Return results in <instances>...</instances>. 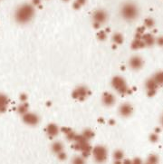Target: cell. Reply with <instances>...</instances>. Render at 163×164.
<instances>
[{
    "instance_id": "obj_1",
    "label": "cell",
    "mask_w": 163,
    "mask_h": 164,
    "mask_svg": "<svg viewBox=\"0 0 163 164\" xmlns=\"http://www.w3.org/2000/svg\"><path fill=\"white\" fill-rule=\"evenodd\" d=\"M35 14H36L35 7L31 4L25 3L19 6L16 9L14 18L16 23L20 25H25L34 18Z\"/></svg>"
},
{
    "instance_id": "obj_15",
    "label": "cell",
    "mask_w": 163,
    "mask_h": 164,
    "mask_svg": "<svg viewBox=\"0 0 163 164\" xmlns=\"http://www.w3.org/2000/svg\"><path fill=\"white\" fill-rule=\"evenodd\" d=\"M63 133L66 136L67 140L71 141V142H74L78 136V134L76 133H74V130L70 128H63Z\"/></svg>"
},
{
    "instance_id": "obj_26",
    "label": "cell",
    "mask_w": 163,
    "mask_h": 164,
    "mask_svg": "<svg viewBox=\"0 0 163 164\" xmlns=\"http://www.w3.org/2000/svg\"><path fill=\"white\" fill-rule=\"evenodd\" d=\"M150 141L151 142H158V141H159V135H158V133H151L150 136Z\"/></svg>"
},
{
    "instance_id": "obj_33",
    "label": "cell",
    "mask_w": 163,
    "mask_h": 164,
    "mask_svg": "<svg viewBox=\"0 0 163 164\" xmlns=\"http://www.w3.org/2000/svg\"><path fill=\"white\" fill-rule=\"evenodd\" d=\"M160 123H161V125H162V127H163V114H162V116H161V118H160Z\"/></svg>"
},
{
    "instance_id": "obj_8",
    "label": "cell",
    "mask_w": 163,
    "mask_h": 164,
    "mask_svg": "<svg viewBox=\"0 0 163 164\" xmlns=\"http://www.w3.org/2000/svg\"><path fill=\"white\" fill-rule=\"evenodd\" d=\"M143 64H144V61L139 55H134L132 57H130V59L129 61V66L132 70H135V71L141 69Z\"/></svg>"
},
{
    "instance_id": "obj_31",
    "label": "cell",
    "mask_w": 163,
    "mask_h": 164,
    "mask_svg": "<svg viewBox=\"0 0 163 164\" xmlns=\"http://www.w3.org/2000/svg\"><path fill=\"white\" fill-rule=\"evenodd\" d=\"M26 100H27V96L25 93H22L20 95V101H21V103H26Z\"/></svg>"
},
{
    "instance_id": "obj_10",
    "label": "cell",
    "mask_w": 163,
    "mask_h": 164,
    "mask_svg": "<svg viewBox=\"0 0 163 164\" xmlns=\"http://www.w3.org/2000/svg\"><path fill=\"white\" fill-rule=\"evenodd\" d=\"M132 113H133V107L129 103L122 104L119 107V113L122 117H129L132 114Z\"/></svg>"
},
{
    "instance_id": "obj_13",
    "label": "cell",
    "mask_w": 163,
    "mask_h": 164,
    "mask_svg": "<svg viewBox=\"0 0 163 164\" xmlns=\"http://www.w3.org/2000/svg\"><path fill=\"white\" fill-rule=\"evenodd\" d=\"M9 98L7 95L0 92V113H5L9 105Z\"/></svg>"
},
{
    "instance_id": "obj_5",
    "label": "cell",
    "mask_w": 163,
    "mask_h": 164,
    "mask_svg": "<svg viewBox=\"0 0 163 164\" xmlns=\"http://www.w3.org/2000/svg\"><path fill=\"white\" fill-rule=\"evenodd\" d=\"M89 95H90V90L84 85L77 86L76 88L74 89V91L72 92V96L74 99L80 101V102H83L85 99H87V97Z\"/></svg>"
},
{
    "instance_id": "obj_16",
    "label": "cell",
    "mask_w": 163,
    "mask_h": 164,
    "mask_svg": "<svg viewBox=\"0 0 163 164\" xmlns=\"http://www.w3.org/2000/svg\"><path fill=\"white\" fill-rule=\"evenodd\" d=\"M142 40H143L146 46H151L156 43L155 37L150 34H144L142 36Z\"/></svg>"
},
{
    "instance_id": "obj_14",
    "label": "cell",
    "mask_w": 163,
    "mask_h": 164,
    "mask_svg": "<svg viewBox=\"0 0 163 164\" xmlns=\"http://www.w3.org/2000/svg\"><path fill=\"white\" fill-rule=\"evenodd\" d=\"M52 151L54 153H55L57 156H59L60 154L63 153L64 152V148H63V144L59 142V141H56L54 142L53 144H52V147H51Z\"/></svg>"
},
{
    "instance_id": "obj_22",
    "label": "cell",
    "mask_w": 163,
    "mask_h": 164,
    "mask_svg": "<svg viewBox=\"0 0 163 164\" xmlns=\"http://www.w3.org/2000/svg\"><path fill=\"white\" fill-rule=\"evenodd\" d=\"M112 41L116 45H121L123 42V37H122V36L121 34H119V33H116V34H114L113 37H112Z\"/></svg>"
},
{
    "instance_id": "obj_30",
    "label": "cell",
    "mask_w": 163,
    "mask_h": 164,
    "mask_svg": "<svg viewBox=\"0 0 163 164\" xmlns=\"http://www.w3.org/2000/svg\"><path fill=\"white\" fill-rule=\"evenodd\" d=\"M156 43L159 45V46H163V37H159L156 39Z\"/></svg>"
},
{
    "instance_id": "obj_2",
    "label": "cell",
    "mask_w": 163,
    "mask_h": 164,
    "mask_svg": "<svg viewBox=\"0 0 163 164\" xmlns=\"http://www.w3.org/2000/svg\"><path fill=\"white\" fill-rule=\"evenodd\" d=\"M120 14L125 21L132 22L139 16V8L134 3L127 2L121 7Z\"/></svg>"
},
{
    "instance_id": "obj_28",
    "label": "cell",
    "mask_w": 163,
    "mask_h": 164,
    "mask_svg": "<svg viewBox=\"0 0 163 164\" xmlns=\"http://www.w3.org/2000/svg\"><path fill=\"white\" fill-rule=\"evenodd\" d=\"M98 38H99L100 40H104L106 38V33L103 31H101L99 34H98Z\"/></svg>"
},
{
    "instance_id": "obj_21",
    "label": "cell",
    "mask_w": 163,
    "mask_h": 164,
    "mask_svg": "<svg viewBox=\"0 0 163 164\" xmlns=\"http://www.w3.org/2000/svg\"><path fill=\"white\" fill-rule=\"evenodd\" d=\"M123 157H124V154L122 152V151H115L114 153H113V160L114 161H123Z\"/></svg>"
},
{
    "instance_id": "obj_18",
    "label": "cell",
    "mask_w": 163,
    "mask_h": 164,
    "mask_svg": "<svg viewBox=\"0 0 163 164\" xmlns=\"http://www.w3.org/2000/svg\"><path fill=\"white\" fill-rule=\"evenodd\" d=\"M28 108H29V106H28L27 103H20V104L17 107V113L22 116L29 112Z\"/></svg>"
},
{
    "instance_id": "obj_24",
    "label": "cell",
    "mask_w": 163,
    "mask_h": 164,
    "mask_svg": "<svg viewBox=\"0 0 163 164\" xmlns=\"http://www.w3.org/2000/svg\"><path fill=\"white\" fill-rule=\"evenodd\" d=\"M158 161H159L158 157L155 154H151V155L149 156V158H148V160H147L146 162L150 163V164H158Z\"/></svg>"
},
{
    "instance_id": "obj_9",
    "label": "cell",
    "mask_w": 163,
    "mask_h": 164,
    "mask_svg": "<svg viewBox=\"0 0 163 164\" xmlns=\"http://www.w3.org/2000/svg\"><path fill=\"white\" fill-rule=\"evenodd\" d=\"M159 86L158 85V83L153 80V78H150L146 81L145 83V89H146V92H147V94L149 96H153L156 94L157 92V90Z\"/></svg>"
},
{
    "instance_id": "obj_6",
    "label": "cell",
    "mask_w": 163,
    "mask_h": 164,
    "mask_svg": "<svg viewBox=\"0 0 163 164\" xmlns=\"http://www.w3.org/2000/svg\"><path fill=\"white\" fill-rule=\"evenodd\" d=\"M21 117H22L23 122L29 126H36L40 122V117L38 116V114L33 112H28L25 114L22 115Z\"/></svg>"
},
{
    "instance_id": "obj_20",
    "label": "cell",
    "mask_w": 163,
    "mask_h": 164,
    "mask_svg": "<svg viewBox=\"0 0 163 164\" xmlns=\"http://www.w3.org/2000/svg\"><path fill=\"white\" fill-rule=\"evenodd\" d=\"M81 135L83 136V139H85L87 142H89L92 137H93V135H94V133H93V132L92 130H89V129H86V130H84L83 132L81 133Z\"/></svg>"
},
{
    "instance_id": "obj_25",
    "label": "cell",
    "mask_w": 163,
    "mask_h": 164,
    "mask_svg": "<svg viewBox=\"0 0 163 164\" xmlns=\"http://www.w3.org/2000/svg\"><path fill=\"white\" fill-rule=\"evenodd\" d=\"M144 25H145V26H147L149 28H151L154 25V20L152 18H150V17L146 18L145 21H144Z\"/></svg>"
},
{
    "instance_id": "obj_11",
    "label": "cell",
    "mask_w": 163,
    "mask_h": 164,
    "mask_svg": "<svg viewBox=\"0 0 163 164\" xmlns=\"http://www.w3.org/2000/svg\"><path fill=\"white\" fill-rule=\"evenodd\" d=\"M116 102V98L115 96L111 93V92H104L102 96V103L107 106V107H111Z\"/></svg>"
},
{
    "instance_id": "obj_27",
    "label": "cell",
    "mask_w": 163,
    "mask_h": 164,
    "mask_svg": "<svg viewBox=\"0 0 163 164\" xmlns=\"http://www.w3.org/2000/svg\"><path fill=\"white\" fill-rule=\"evenodd\" d=\"M85 3V0H77V1L74 3V7L75 8H79L82 5H83Z\"/></svg>"
},
{
    "instance_id": "obj_34",
    "label": "cell",
    "mask_w": 163,
    "mask_h": 164,
    "mask_svg": "<svg viewBox=\"0 0 163 164\" xmlns=\"http://www.w3.org/2000/svg\"><path fill=\"white\" fill-rule=\"evenodd\" d=\"M144 164H150V163H148V162H146V163H144Z\"/></svg>"
},
{
    "instance_id": "obj_35",
    "label": "cell",
    "mask_w": 163,
    "mask_h": 164,
    "mask_svg": "<svg viewBox=\"0 0 163 164\" xmlns=\"http://www.w3.org/2000/svg\"><path fill=\"white\" fill-rule=\"evenodd\" d=\"M63 1H68V0H63Z\"/></svg>"
},
{
    "instance_id": "obj_23",
    "label": "cell",
    "mask_w": 163,
    "mask_h": 164,
    "mask_svg": "<svg viewBox=\"0 0 163 164\" xmlns=\"http://www.w3.org/2000/svg\"><path fill=\"white\" fill-rule=\"evenodd\" d=\"M72 164H86L85 158L83 156H75L72 160Z\"/></svg>"
},
{
    "instance_id": "obj_12",
    "label": "cell",
    "mask_w": 163,
    "mask_h": 164,
    "mask_svg": "<svg viewBox=\"0 0 163 164\" xmlns=\"http://www.w3.org/2000/svg\"><path fill=\"white\" fill-rule=\"evenodd\" d=\"M60 132L59 127L55 123H49L45 127V133L48 135L49 138H54L58 135Z\"/></svg>"
},
{
    "instance_id": "obj_29",
    "label": "cell",
    "mask_w": 163,
    "mask_h": 164,
    "mask_svg": "<svg viewBox=\"0 0 163 164\" xmlns=\"http://www.w3.org/2000/svg\"><path fill=\"white\" fill-rule=\"evenodd\" d=\"M130 164H144L142 162V160L139 158H135L133 160H132V162H130Z\"/></svg>"
},
{
    "instance_id": "obj_32",
    "label": "cell",
    "mask_w": 163,
    "mask_h": 164,
    "mask_svg": "<svg viewBox=\"0 0 163 164\" xmlns=\"http://www.w3.org/2000/svg\"><path fill=\"white\" fill-rule=\"evenodd\" d=\"M41 3V0H33V4L34 6H38Z\"/></svg>"
},
{
    "instance_id": "obj_4",
    "label": "cell",
    "mask_w": 163,
    "mask_h": 164,
    "mask_svg": "<svg viewBox=\"0 0 163 164\" xmlns=\"http://www.w3.org/2000/svg\"><path fill=\"white\" fill-rule=\"evenodd\" d=\"M92 155L97 163H103L108 158V150L103 145H97L92 148Z\"/></svg>"
},
{
    "instance_id": "obj_3",
    "label": "cell",
    "mask_w": 163,
    "mask_h": 164,
    "mask_svg": "<svg viewBox=\"0 0 163 164\" xmlns=\"http://www.w3.org/2000/svg\"><path fill=\"white\" fill-rule=\"evenodd\" d=\"M112 88L121 95H125L127 93H129L130 91V87L128 86L126 81L124 80L123 77L120 76V75H116L112 79Z\"/></svg>"
},
{
    "instance_id": "obj_17",
    "label": "cell",
    "mask_w": 163,
    "mask_h": 164,
    "mask_svg": "<svg viewBox=\"0 0 163 164\" xmlns=\"http://www.w3.org/2000/svg\"><path fill=\"white\" fill-rule=\"evenodd\" d=\"M144 46H146L145 45V44H144V42H143V40H142V38H140V37H136V39L132 42V47L133 48V49H141V48H143Z\"/></svg>"
},
{
    "instance_id": "obj_7",
    "label": "cell",
    "mask_w": 163,
    "mask_h": 164,
    "mask_svg": "<svg viewBox=\"0 0 163 164\" xmlns=\"http://www.w3.org/2000/svg\"><path fill=\"white\" fill-rule=\"evenodd\" d=\"M108 15L107 13L103 9H98L93 13L92 18H93V24L95 27L100 26L101 25L104 24L107 20Z\"/></svg>"
},
{
    "instance_id": "obj_19",
    "label": "cell",
    "mask_w": 163,
    "mask_h": 164,
    "mask_svg": "<svg viewBox=\"0 0 163 164\" xmlns=\"http://www.w3.org/2000/svg\"><path fill=\"white\" fill-rule=\"evenodd\" d=\"M152 78L158 83L159 86H162L163 85V72L162 71L157 72L156 74H154Z\"/></svg>"
}]
</instances>
